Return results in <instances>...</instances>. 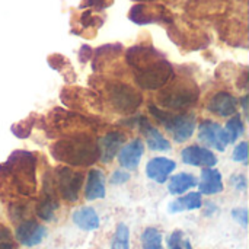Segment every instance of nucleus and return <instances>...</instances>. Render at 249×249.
I'll use <instances>...</instances> for the list:
<instances>
[{
	"label": "nucleus",
	"instance_id": "obj_23",
	"mask_svg": "<svg viewBox=\"0 0 249 249\" xmlns=\"http://www.w3.org/2000/svg\"><path fill=\"white\" fill-rule=\"evenodd\" d=\"M143 249H162V235L156 228H147L142 233Z\"/></svg>",
	"mask_w": 249,
	"mask_h": 249
},
{
	"label": "nucleus",
	"instance_id": "obj_33",
	"mask_svg": "<svg viewBox=\"0 0 249 249\" xmlns=\"http://www.w3.org/2000/svg\"><path fill=\"white\" fill-rule=\"evenodd\" d=\"M111 4V0H85V4L83 6H95V7H107Z\"/></svg>",
	"mask_w": 249,
	"mask_h": 249
},
{
	"label": "nucleus",
	"instance_id": "obj_4",
	"mask_svg": "<svg viewBox=\"0 0 249 249\" xmlns=\"http://www.w3.org/2000/svg\"><path fill=\"white\" fill-rule=\"evenodd\" d=\"M108 101L111 107L124 115L133 114L143 101V96L139 90H136L133 86L127 83H109L107 88Z\"/></svg>",
	"mask_w": 249,
	"mask_h": 249
},
{
	"label": "nucleus",
	"instance_id": "obj_36",
	"mask_svg": "<svg viewBox=\"0 0 249 249\" xmlns=\"http://www.w3.org/2000/svg\"><path fill=\"white\" fill-rule=\"evenodd\" d=\"M0 249H13V245L10 242H3L0 244Z\"/></svg>",
	"mask_w": 249,
	"mask_h": 249
},
{
	"label": "nucleus",
	"instance_id": "obj_35",
	"mask_svg": "<svg viewBox=\"0 0 249 249\" xmlns=\"http://www.w3.org/2000/svg\"><path fill=\"white\" fill-rule=\"evenodd\" d=\"M9 239H10V233H9L7 228L0 226V244H3V242H9Z\"/></svg>",
	"mask_w": 249,
	"mask_h": 249
},
{
	"label": "nucleus",
	"instance_id": "obj_1",
	"mask_svg": "<svg viewBox=\"0 0 249 249\" xmlns=\"http://www.w3.org/2000/svg\"><path fill=\"white\" fill-rule=\"evenodd\" d=\"M54 159L73 166H89L99 159L98 143L86 133L66 136L51 147Z\"/></svg>",
	"mask_w": 249,
	"mask_h": 249
},
{
	"label": "nucleus",
	"instance_id": "obj_5",
	"mask_svg": "<svg viewBox=\"0 0 249 249\" xmlns=\"http://www.w3.org/2000/svg\"><path fill=\"white\" fill-rule=\"evenodd\" d=\"M174 76V69L165 57L136 71V82L143 89H159L169 83Z\"/></svg>",
	"mask_w": 249,
	"mask_h": 249
},
{
	"label": "nucleus",
	"instance_id": "obj_37",
	"mask_svg": "<svg viewBox=\"0 0 249 249\" xmlns=\"http://www.w3.org/2000/svg\"><path fill=\"white\" fill-rule=\"evenodd\" d=\"M169 249H182V247L181 245H175V247H171Z\"/></svg>",
	"mask_w": 249,
	"mask_h": 249
},
{
	"label": "nucleus",
	"instance_id": "obj_8",
	"mask_svg": "<svg viewBox=\"0 0 249 249\" xmlns=\"http://www.w3.org/2000/svg\"><path fill=\"white\" fill-rule=\"evenodd\" d=\"M130 19L137 25H147L153 22H171L169 12L159 4H137L130 10Z\"/></svg>",
	"mask_w": 249,
	"mask_h": 249
},
{
	"label": "nucleus",
	"instance_id": "obj_3",
	"mask_svg": "<svg viewBox=\"0 0 249 249\" xmlns=\"http://www.w3.org/2000/svg\"><path fill=\"white\" fill-rule=\"evenodd\" d=\"M198 99V88L194 82L179 80L169 85L159 95V102L165 108L171 109H185L196 104Z\"/></svg>",
	"mask_w": 249,
	"mask_h": 249
},
{
	"label": "nucleus",
	"instance_id": "obj_22",
	"mask_svg": "<svg viewBox=\"0 0 249 249\" xmlns=\"http://www.w3.org/2000/svg\"><path fill=\"white\" fill-rule=\"evenodd\" d=\"M203 206L201 201V194L200 193H190L185 197H181L175 200L174 203L169 204V212L171 213H179L185 210H197Z\"/></svg>",
	"mask_w": 249,
	"mask_h": 249
},
{
	"label": "nucleus",
	"instance_id": "obj_26",
	"mask_svg": "<svg viewBox=\"0 0 249 249\" xmlns=\"http://www.w3.org/2000/svg\"><path fill=\"white\" fill-rule=\"evenodd\" d=\"M244 123H242V120H241V117L239 115H233L228 123H226V127L223 128L226 133H228V136H229V139H231V143H233L235 140H238V137H241L242 134H244Z\"/></svg>",
	"mask_w": 249,
	"mask_h": 249
},
{
	"label": "nucleus",
	"instance_id": "obj_27",
	"mask_svg": "<svg viewBox=\"0 0 249 249\" xmlns=\"http://www.w3.org/2000/svg\"><path fill=\"white\" fill-rule=\"evenodd\" d=\"M34 123H35V118L34 117H29V118H25L23 121L15 124L12 127V133L19 137V139H25L31 134L32 131V127H34Z\"/></svg>",
	"mask_w": 249,
	"mask_h": 249
},
{
	"label": "nucleus",
	"instance_id": "obj_17",
	"mask_svg": "<svg viewBox=\"0 0 249 249\" xmlns=\"http://www.w3.org/2000/svg\"><path fill=\"white\" fill-rule=\"evenodd\" d=\"M139 123H140L142 131L144 133L147 146H149L152 150L165 152V150H169V149H171V143L165 139V136H163L158 128H155L146 118H140Z\"/></svg>",
	"mask_w": 249,
	"mask_h": 249
},
{
	"label": "nucleus",
	"instance_id": "obj_14",
	"mask_svg": "<svg viewBox=\"0 0 249 249\" xmlns=\"http://www.w3.org/2000/svg\"><path fill=\"white\" fill-rule=\"evenodd\" d=\"M143 153H144V144L142 140L136 139V140L130 142L128 144H125L118 152V160L123 168H125L128 171H134V169H137Z\"/></svg>",
	"mask_w": 249,
	"mask_h": 249
},
{
	"label": "nucleus",
	"instance_id": "obj_32",
	"mask_svg": "<svg viewBox=\"0 0 249 249\" xmlns=\"http://www.w3.org/2000/svg\"><path fill=\"white\" fill-rule=\"evenodd\" d=\"M181 238H182V232L175 231V232L169 236V239H168L169 248H171V247H175V245H181Z\"/></svg>",
	"mask_w": 249,
	"mask_h": 249
},
{
	"label": "nucleus",
	"instance_id": "obj_31",
	"mask_svg": "<svg viewBox=\"0 0 249 249\" xmlns=\"http://www.w3.org/2000/svg\"><path fill=\"white\" fill-rule=\"evenodd\" d=\"M231 182L239 191H245L247 190V178L244 175H233L231 178Z\"/></svg>",
	"mask_w": 249,
	"mask_h": 249
},
{
	"label": "nucleus",
	"instance_id": "obj_25",
	"mask_svg": "<svg viewBox=\"0 0 249 249\" xmlns=\"http://www.w3.org/2000/svg\"><path fill=\"white\" fill-rule=\"evenodd\" d=\"M111 249H130V231L124 223H120L117 226Z\"/></svg>",
	"mask_w": 249,
	"mask_h": 249
},
{
	"label": "nucleus",
	"instance_id": "obj_2",
	"mask_svg": "<svg viewBox=\"0 0 249 249\" xmlns=\"http://www.w3.org/2000/svg\"><path fill=\"white\" fill-rule=\"evenodd\" d=\"M15 191L19 196L31 197L36 191V178H35V166L36 160L31 152L16 150L13 152L6 162Z\"/></svg>",
	"mask_w": 249,
	"mask_h": 249
},
{
	"label": "nucleus",
	"instance_id": "obj_28",
	"mask_svg": "<svg viewBox=\"0 0 249 249\" xmlns=\"http://www.w3.org/2000/svg\"><path fill=\"white\" fill-rule=\"evenodd\" d=\"M232 159L235 162H242V163L247 165V162H248V143L247 142H242V143H239L235 147L233 155H232Z\"/></svg>",
	"mask_w": 249,
	"mask_h": 249
},
{
	"label": "nucleus",
	"instance_id": "obj_18",
	"mask_svg": "<svg viewBox=\"0 0 249 249\" xmlns=\"http://www.w3.org/2000/svg\"><path fill=\"white\" fill-rule=\"evenodd\" d=\"M223 191L222 175L219 171L213 168H204L201 171V182H200V194L213 196Z\"/></svg>",
	"mask_w": 249,
	"mask_h": 249
},
{
	"label": "nucleus",
	"instance_id": "obj_24",
	"mask_svg": "<svg viewBox=\"0 0 249 249\" xmlns=\"http://www.w3.org/2000/svg\"><path fill=\"white\" fill-rule=\"evenodd\" d=\"M57 207H58L57 198H51V197L44 196V198L36 206V214L42 220H51V219H54V212Z\"/></svg>",
	"mask_w": 249,
	"mask_h": 249
},
{
	"label": "nucleus",
	"instance_id": "obj_9",
	"mask_svg": "<svg viewBox=\"0 0 249 249\" xmlns=\"http://www.w3.org/2000/svg\"><path fill=\"white\" fill-rule=\"evenodd\" d=\"M163 125L172 134L175 142L182 143L193 136L196 130V120L193 115H169Z\"/></svg>",
	"mask_w": 249,
	"mask_h": 249
},
{
	"label": "nucleus",
	"instance_id": "obj_16",
	"mask_svg": "<svg viewBox=\"0 0 249 249\" xmlns=\"http://www.w3.org/2000/svg\"><path fill=\"white\" fill-rule=\"evenodd\" d=\"M175 168H177V163L168 158H153L152 160H149L146 166V174L152 181L158 184H163L166 182L168 177Z\"/></svg>",
	"mask_w": 249,
	"mask_h": 249
},
{
	"label": "nucleus",
	"instance_id": "obj_7",
	"mask_svg": "<svg viewBox=\"0 0 249 249\" xmlns=\"http://www.w3.org/2000/svg\"><path fill=\"white\" fill-rule=\"evenodd\" d=\"M198 137L204 144H207L209 147H214L219 152H223L228 147V144H231L228 133L217 123L210 120L201 123L198 128Z\"/></svg>",
	"mask_w": 249,
	"mask_h": 249
},
{
	"label": "nucleus",
	"instance_id": "obj_30",
	"mask_svg": "<svg viewBox=\"0 0 249 249\" xmlns=\"http://www.w3.org/2000/svg\"><path fill=\"white\" fill-rule=\"evenodd\" d=\"M130 179V174L124 172V171H117L114 172V175L111 177V184H125Z\"/></svg>",
	"mask_w": 249,
	"mask_h": 249
},
{
	"label": "nucleus",
	"instance_id": "obj_21",
	"mask_svg": "<svg viewBox=\"0 0 249 249\" xmlns=\"http://www.w3.org/2000/svg\"><path fill=\"white\" fill-rule=\"evenodd\" d=\"M197 185V179L194 175H190V174H178V175H174L171 178V182L168 185V190L171 194L174 196H181L184 194L185 191H188L190 188L196 187Z\"/></svg>",
	"mask_w": 249,
	"mask_h": 249
},
{
	"label": "nucleus",
	"instance_id": "obj_29",
	"mask_svg": "<svg viewBox=\"0 0 249 249\" xmlns=\"http://www.w3.org/2000/svg\"><path fill=\"white\" fill-rule=\"evenodd\" d=\"M232 216L235 220H238L244 228L248 226V210L247 209H235L232 212Z\"/></svg>",
	"mask_w": 249,
	"mask_h": 249
},
{
	"label": "nucleus",
	"instance_id": "obj_6",
	"mask_svg": "<svg viewBox=\"0 0 249 249\" xmlns=\"http://www.w3.org/2000/svg\"><path fill=\"white\" fill-rule=\"evenodd\" d=\"M83 174L76 172L67 166H58L53 177L55 193L66 201L74 203L79 198V191L83 184Z\"/></svg>",
	"mask_w": 249,
	"mask_h": 249
},
{
	"label": "nucleus",
	"instance_id": "obj_11",
	"mask_svg": "<svg viewBox=\"0 0 249 249\" xmlns=\"http://www.w3.org/2000/svg\"><path fill=\"white\" fill-rule=\"evenodd\" d=\"M163 55L159 54L155 48L152 47H144V45H137L133 47L127 51V63L136 70H142L146 66L155 63L156 60L162 58Z\"/></svg>",
	"mask_w": 249,
	"mask_h": 249
},
{
	"label": "nucleus",
	"instance_id": "obj_10",
	"mask_svg": "<svg viewBox=\"0 0 249 249\" xmlns=\"http://www.w3.org/2000/svg\"><path fill=\"white\" fill-rule=\"evenodd\" d=\"M45 228L42 225H39L38 222L35 220H22L18 228H16V239L20 245L23 247H35L38 244H41V241L45 238Z\"/></svg>",
	"mask_w": 249,
	"mask_h": 249
},
{
	"label": "nucleus",
	"instance_id": "obj_34",
	"mask_svg": "<svg viewBox=\"0 0 249 249\" xmlns=\"http://www.w3.org/2000/svg\"><path fill=\"white\" fill-rule=\"evenodd\" d=\"M92 55V50L88 47V45H83L82 47V51H80V60L82 61H88Z\"/></svg>",
	"mask_w": 249,
	"mask_h": 249
},
{
	"label": "nucleus",
	"instance_id": "obj_20",
	"mask_svg": "<svg viewBox=\"0 0 249 249\" xmlns=\"http://www.w3.org/2000/svg\"><path fill=\"white\" fill-rule=\"evenodd\" d=\"M73 222L82 231H95L99 228V217L92 207H82L73 213Z\"/></svg>",
	"mask_w": 249,
	"mask_h": 249
},
{
	"label": "nucleus",
	"instance_id": "obj_19",
	"mask_svg": "<svg viewBox=\"0 0 249 249\" xmlns=\"http://www.w3.org/2000/svg\"><path fill=\"white\" fill-rule=\"evenodd\" d=\"M85 197L89 201L105 197V178H104L101 171L92 169L88 174L86 187H85Z\"/></svg>",
	"mask_w": 249,
	"mask_h": 249
},
{
	"label": "nucleus",
	"instance_id": "obj_13",
	"mask_svg": "<svg viewBox=\"0 0 249 249\" xmlns=\"http://www.w3.org/2000/svg\"><path fill=\"white\" fill-rule=\"evenodd\" d=\"M238 107H239V102L238 99L228 93V92H219L216 95L212 96V99L209 101L207 104V108L209 111L220 115V117H231V115H235L236 111H238Z\"/></svg>",
	"mask_w": 249,
	"mask_h": 249
},
{
	"label": "nucleus",
	"instance_id": "obj_12",
	"mask_svg": "<svg viewBox=\"0 0 249 249\" xmlns=\"http://www.w3.org/2000/svg\"><path fill=\"white\" fill-rule=\"evenodd\" d=\"M182 162L191 166H201V168H213L217 163V158L209 149L200 146H190L182 150L181 153Z\"/></svg>",
	"mask_w": 249,
	"mask_h": 249
},
{
	"label": "nucleus",
	"instance_id": "obj_15",
	"mask_svg": "<svg viewBox=\"0 0 249 249\" xmlns=\"http://www.w3.org/2000/svg\"><path fill=\"white\" fill-rule=\"evenodd\" d=\"M124 142V136L118 131H109L105 137H102L98 142V150H99V159L104 163L111 162L117 153L120 152V147Z\"/></svg>",
	"mask_w": 249,
	"mask_h": 249
}]
</instances>
